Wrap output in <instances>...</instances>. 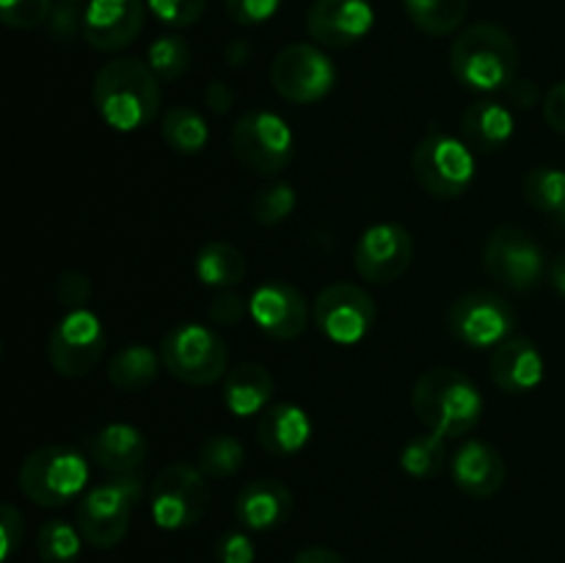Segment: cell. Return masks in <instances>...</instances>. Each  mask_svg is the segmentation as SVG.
<instances>
[{
	"label": "cell",
	"instance_id": "cell-39",
	"mask_svg": "<svg viewBox=\"0 0 565 563\" xmlns=\"http://www.w3.org/2000/svg\"><path fill=\"white\" fill-rule=\"evenodd\" d=\"M281 3L285 0H224L226 14L237 25H263L281 9Z\"/></svg>",
	"mask_w": 565,
	"mask_h": 563
},
{
	"label": "cell",
	"instance_id": "cell-22",
	"mask_svg": "<svg viewBox=\"0 0 565 563\" xmlns=\"http://www.w3.org/2000/svg\"><path fill=\"white\" fill-rule=\"evenodd\" d=\"M491 379L502 392L524 395L544 381V357L539 346L527 337H508L494 348L491 357Z\"/></svg>",
	"mask_w": 565,
	"mask_h": 563
},
{
	"label": "cell",
	"instance_id": "cell-36",
	"mask_svg": "<svg viewBox=\"0 0 565 563\" xmlns=\"http://www.w3.org/2000/svg\"><path fill=\"white\" fill-rule=\"evenodd\" d=\"M53 6V0H0V20L17 31H31L50 20Z\"/></svg>",
	"mask_w": 565,
	"mask_h": 563
},
{
	"label": "cell",
	"instance_id": "cell-2",
	"mask_svg": "<svg viewBox=\"0 0 565 563\" xmlns=\"http://www.w3.org/2000/svg\"><path fill=\"white\" fill-rule=\"evenodd\" d=\"M412 406L425 428L450 439L478 428L486 401L469 375L452 368H434L414 384Z\"/></svg>",
	"mask_w": 565,
	"mask_h": 563
},
{
	"label": "cell",
	"instance_id": "cell-33",
	"mask_svg": "<svg viewBox=\"0 0 565 563\" xmlns=\"http://www.w3.org/2000/svg\"><path fill=\"white\" fill-rule=\"evenodd\" d=\"M447 464V447H445V436L428 434L414 436L401 453V467L406 469L412 478H436V475L445 469Z\"/></svg>",
	"mask_w": 565,
	"mask_h": 563
},
{
	"label": "cell",
	"instance_id": "cell-13",
	"mask_svg": "<svg viewBox=\"0 0 565 563\" xmlns=\"http://www.w3.org/2000/svg\"><path fill=\"white\" fill-rule=\"evenodd\" d=\"M447 326L452 337L463 346L483 351V348H497L511 337L516 326L511 304L491 290L463 293L452 301L447 312Z\"/></svg>",
	"mask_w": 565,
	"mask_h": 563
},
{
	"label": "cell",
	"instance_id": "cell-26",
	"mask_svg": "<svg viewBox=\"0 0 565 563\" xmlns=\"http://www.w3.org/2000/svg\"><path fill=\"white\" fill-rule=\"evenodd\" d=\"M160 364H163L160 353H154L143 342H136V346L119 348L110 357L108 379L119 392H143L158 381Z\"/></svg>",
	"mask_w": 565,
	"mask_h": 563
},
{
	"label": "cell",
	"instance_id": "cell-38",
	"mask_svg": "<svg viewBox=\"0 0 565 563\" xmlns=\"http://www.w3.org/2000/svg\"><path fill=\"white\" fill-rule=\"evenodd\" d=\"M47 31L55 42H72L81 33L83 36V11L75 0H61L53 6V14L47 20Z\"/></svg>",
	"mask_w": 565,
	"mask_h": 563
},
{
	"label": "cell",
	"instance_id": "cell-6",
	"mask_svg": "<svg viewBox=\"0 0 565 563\" xmlns=\"http://www.w3.org/2000/svg\"><path fill=\"white\" fill-rule=\"evenodd\" d=\"M414 180L436 199H458L475 180L472 147L441 127H430L412 155Z\"/></svg>",
	"mask_w": 565,
	"mask_h": 563
},
{
	"label": "cell",
	"instance_id": "cell-25",
	"mask_svg": "<svg viewBox=\"0 0 565 563\" xmlns=\"http://www.w3.org/2000/svg\"><path fill=\"white\" fill-rule=\"evenodd\" d=\"M463 141L480 152H500L513 138V114L497 99H478L461 116Z\"/></svg>",
	"mask_w": 565,
	"mask_h": 563
},
{
	"label": "cell",
	"instance_id": "cell-14",
	"mask_svg": "<svg viewBox=\"0 0 565 563\" xmlns=\"http://www.w3.org/2000/svg\"><path fill=\"white\" fill-rule=\"evenodd\" d=\"M315 323L337 346L364 340L375 323V304L367 290L351 282H337L315 298Z\"/></svg>",
	"mask_w": 565,
	"mask_h": 563
},
{
	"label": "cell",
	"instance_id": "cell-21",
	"mask_svg": "<svg viewBox=\"0 0 565 563\" xmlns=\"http://www.w3.org/2000/svg\"><path fill=\"white\" fill-rule=\"evenodd\" d=\"M292 513V491L276 478H259L243 486L235 500L237 522L254 533L276 530Z\"/></svg>",
	"mask_w": 565,
	"mask_h": 563
},
{
	"label": "cell",
	"instance_id": "cell-48",
	"mask_svg": "<svg viewBox=\"0 0 565 563\" xmlns=\"http://www.w3.org/2000/svg\"><path fill=\"white\" fill-rule=\"evenodd\" d=\"M552 285H555V290L565 298V254L552 263Z\"/></svg>",
	"mask_w": 565,
	"mask_h": 563
},
{
	"label": "cell",
	"instance_id": "cell-34",
	"mask_svg": "<svg viewBox=\"0 0 565 563\" xmlns=\"http://www.w3.org/2000/svg\"><path fill=\"white\" fill-rule=\"evenodd\" d=\"M147 64L160 83H174L191 66V47L177 33H166L147 47Z\"/></svg>",
	"mask_w": 565,
	"mask_h": 563
},
{
	"label": "cell",
	"instance_id": "cell-11",
	"mask_svg": "<svg viewBox=\"0 0 565 563\" xmlns=\"http://www.w3.org/2000/svg\"><path fill=\"white\" fill-rule=\"evenodd\" d=\"M270 83L287 103L309 105L334 88L337 70L329 55L307 42L287 44L270 64Z\"/></svg>",
	"mask_w": 565,
	"mask_h": 563
},
{
	"label": "cell",
	"instance_id": "cell-1",
	"mask_svg": "<svg viewBox=\"0 0 565 563\" xmlns=\"http://www.w3.org/2000/svg\"><path fill=\"white\" fill-rule=\"evenodd\" d=\"M147 61H108L94 77V105L108 127L136 132L152 125L160 110V86Z\"/></svg>",
	"mask_w": 565,
	"mask_h": 563
},
{
	"label": "cell",
	"instance_id": "cell-5",
	"mask_svg": "<svg viewBox=\"0 0 565 563\" xmlns=\"http://www.w3.org/2000/svg\"><path fill=\"white\" fill-rule=\"evenodd\" d=\"M88 461L66 445H44L33 450L20 467V489L31 502L61 508L86 495Z\"/></svg>",
	"mask_w": 565,
	"mask_h": 563
},
{
	"label": "cell",
	"instance_id": "cell-3",
	"mask_svg": "<svg viewBox=\"0 0 565 563\" xmlns=\"http://www.w3.org/2000/svg\"><path fill=\"white\" fill-rule=\"evenodd\" d=\"M450 70L456 81L472 92H508L519 72L516 42L500 25L480 22L452 42Z\"/></svg>",
	"mask_w": 565,
	"mask_h": 563
},
{
	"label": "cell",
	"instance_id": "cell-10",
	"mask_svg": "<svg viewBox=\"0 0 565 563\" xmlns=\"http://www.w3.org/2000/svg\"><path fill=\"white\" fill-rule=\"evenodd\" d=\"M108 334L92 309H70L50 331L47 359L53 370L66 379H83L92 373L103 359Z\"/></svg>",
	"mask_w": 565,
	"mask_h": 563
},
{
	"label": "cell",
	"instance_id": "cell-49",
	"mask_svg": "<svg viewBox=\"0 0 565 563\" xmlns=\"http://www.w3.org/2000/svg\"><path fill=\"white\" fill-rule=\"evenodd\" d=\"M75 3H81V0H75Z\"/></svg>",
	"mask_w": 565,
	"mask_h": 563
},
{
	"label": "cell",
	"instance_id": "cell-47",
	"mask_svg": "<svg viewBox=\"0 0 565 563\" xmlns=\"http://www.w3.org/2000/svg\"><path fill=\"white\" fill-rule=\"evenodd\" d=\"M292 563H345V561H342L340 552L329 550V546H307V550L298 552Z\"/></svg>",
	"mask_w": 565,
	"mask_h": 563
},
{
	"label": "cell",
	"instance_id": "cell-27",
	"mask_svg": "<svg viewBox=\"0 0 565 563\" xmlns=\"http://www.w3.org/2000/svg\"><path fill=\"white\" fill-rule=\"evenodd\" d=\"M193 270H196L202 285L230 290V287L241 285V282L246 279V257H243L241 248L232 246V243L210 241L196 252Z\"/></svg>",
	"mask_w": 565,
	"mask_h": 563
},
{
	"label": "cell",
	"instance_id": "cell-15",
	"mask_svg": "<svg viewBox=\"0 0 565 563\" xmlns=\"http://www.w3.org/2000/svg\"><path fill=\"white\" fill-rule=\"evenodd\" d=\"M414 257L412 232L395 221H381L367 226L353 248V268L364 282L390 285L401 279Z\"/></svg>",
	"mask_w": 565,
	"mask_h": 563
},
{
	"label": "cell",
	"instance_id": "cell-12",
	"mask_svg": "<svg viewBox=\"0 0 565 563\" xmlns=\"http://www.w3.org/2000/svg\"><path fill=\"white\" fill-rule=\"evenodd\" d=\"M483 265L500 285L511 290H533L541 285L546 270V259L535 237L522 226H497L483 248Z\"/></svg>",
	"mask_w": 565,
	"mask_h": 563
},
{
	"label": "cell",
	"instance_id": "cell-17",
	"mask_svg": "<svg viewBox=\"0 0 565 563\" xmlns=\"http://www.w3.org/2000/svg\"><path fill=\"white\" fill-rule=\"evenodd\" d=\"M375 11L367 0H315L307 14V31L318 44L345 50L373 31Z\"/></svg>",
	"mask_w": 565,
	"mask_h": 563
},
{
	"label": "cell",
	"instance_id": "cell-20",
	"mask_svg": "<svg viewBox=\"0 0 565 563\" xmlns=\"http://www.w3.org/2000/svg\"><path fill=\"white\" fill-rule=\"evenodd\" d=\"M505 458L483 439H467L452 456V480L469 497H491L505 484Z\"/></svg>",
	"mask_w": 565,
	"mask_h": 563
},
{
	"label": "cell",
	"instance_id": "cell-24",
	"mask_svg": "<svg viewBox=\"0 0 565 563\" xmlns=\"http://www.w3.org/2000/svg\"><path fill=\"white\" fill-rule=\"evenodd\" d=\"M274 395V379H270L268 368L257 362H243L235 370L224 375V386H221V397L224 406L230 408L235 417H252V414H263L265 403Z\"/></svg>",
	"mask_w": 565,
	"mask_h": 563
},
{
	"label": "cell",
	"instance_id": "cell-45",
	"mask_svg": "<svg viewBox=\"0 0 565 563\" xmlns=\"http://www.w3.org/2000/svg\"><path fill=\"white\" fill-rule=\"evenodd\" d=\"M204 103H207V108L213 110V114L221 116L232 108V103H235V94H232V88L226 86V83L213 81L207 86V92H204Z\"/></svg>",
	"mask_w": 565,
	"mask_h": 563
},
{
	"label": "cell",
	"instance_id": "cell-18",
	"mask_svg": "<svg viewBox=\"0 0 565 563\" xmlns=\"http://www.w3.org/2000/svg\"><path fill=\"white\" fill-rule=\"evenodd\" d=\"M248 315L274 340H296L309 320L307 298L287 282H268L248 298Z\"/></svg>",
	"mask_w": 565,
	"mask_h": 563
},
{
	"label": "cell",
	"instance_id": "cell-42",
	"mask_svg": "<svg viewBox=\"0 0 565 563\" xmlns=\"http://www.w3.org/2000/svg\"><path fill=\"white\" fill-rule=\"evenodd\" d=\"M246 309L248 301H243L237 293L221 290L218 296L213 298V304H210V318L218 326H237L243 320V315H246Z\"/></svg>",
	"mask_w": 565,
	"mask_h": 563
},
{
	"label": "cell",
	"instance_id": "cell-16",
	"mask_svg": "<svg viewBox=\"0 0 565 563\" xmlns=\"http://www.w3.org/2000/svg\"><path fill=\"white\" fill-rule=\"evenodd\" d=\"M143 22V0H88L83 9V39L99 53H116L136 42Z\"/></svg>",
	"mask_w": 565,
	"mask_h": 563
},
{
	"label": "cell",
	"instance_id": "cell-30",
	"mask_svg": "<svg viewBox=\"0 0 565 563\" xmlns=\"http://www.w3.org/2000/svg\"><path fill=\"white\" fill-rule=\"evenodd\" d=\"M246 464V447L237 436L232 434H213L199 445L196 467L202 469L207 478L221 480L237 475Z\"/></svg>",
	"mask_w": 565,
	"mask_h": 563
},
{
	"label": "cell",
	"instance_id": "cell-31",
	"mask_svg": "<svg viewBox=\"0 0 565 563\" xmlns=\"http://www.w3.org/2000/svg\"><path fill=\"white\" fill-rule=\"evenodd\" d=\"M524 196L541 213L552 215L557 224L565 226V171L552 166H539L530 171L522 182Z\"/></svg>",
	"mask_w": 565,
	"mask_h": 563
},
{
	"label": "cell",
	"instance_id": "cell-23",
	"mask_svg": "<svg viewBox=\"0 0 565 563\" xmlns=\"http://www.w3.org/2000/svg\"><path fill=\"white\" fill-rule=\"evenodd\" d=\"M257 439L274 456H296L312 439V419L296 403H276L259 414Z\"/></svg>",
	"mask_w": 565,
	"mask_h": 563
},
{
	"label": "cell",
	"instance_id": "cell-32",
	"mask_svg": "<svg viewBox=\"0 0 565 563\" xmlns=\"http://www.w3.org/2000/svg\"><path fill=\"white\" fill-rule=\"evenodd\" d=\"M81 530L64 519H50L36 533V552L42 563H77L83 550Z\"/></svg>",
	"mask_w": 565,
	"mask_h": 563
},
{
	"label": "cell",
	"instance_id": "cell-46",
	"mask_svg": "<svg viewBox=\"0 0 565 563\" xmlns=\"http://www.w3.org/2000/svg\"><path fill=\"white\" fill-rule=\"evenodd\" d=\"M508 97L519 105V108H533L535 99H539V88L533 81H513L508 88Z\"/></svg>",
	"mask_w": 565,
	"mask_h": 563
},
{
	"label": "cell",
	"instance_id": "cell-29",
	"mask_svg": "<svg viewBox=\"0 0 565 563\" xmlns=\"http://www.w3.org/2000/svg\"><path fill=\"white\" fill-rule=\"evenodd\" d=\"M406 14L428 36H445L463 22L469 0H403Z\"/></svg>",
	"mask_w": 565,
	"mask_h": 563
},
{
	"label": "cell",
	"instance_id": "cell-4",
	"mask_svg": "<svg viewBox=\"0 0 565 563\" xmlns=\"http://www.w3.org/2000/svg\"><path fill=\"white\" fill-rule=\"evenodd\" d=\"M143 497V478L138 472L114 475L105 484L92 486L77 506V530L97 550H110L130 530L132 511Z\"/></svg>",
	"mask_w": 565,
	"mask_h": 563
},
{
	"label": "cell",
	"instance_id": "cell-35",
	"mask_svg": "<svg viewBox=\"0 0 565 563\" xmlns=\"http://www.w3.org/2000/svg\"><path fill=\"white\" fill-rule=\"evenodd\" d=\"M296 188L290 182H274V185L259 188L252 202L254 221L263 226H276L287 221L296 210Z\"/></svg>",
	"mask_w": 565,
	"mask_h": 563
},
{
	"label": "cell",
	"instance_id": "cell-40",
	"mask_svg": "<svg viewBox=\"0 0 565 563\" xmlns=\"http://www.w3.org/2000/svg\"><path fill=\"white\" fill-rule=\"evenodd\" d=\"M55 298L64 304L66 309H83L92 298V279L81 270H66L55 282Z\"/></svg>",
	"mask_w": 565,
	"mask_h": 563
},
{
	"label": "cell",
	"instance_id": "cell-19",
	"mask_svg": "<svg viewBox=\"0 0 565 563\" xmlns=\"http://www.w3.org/2000/svg\"><path fill=\"white\" fill-rule=\"evenodd\" d=\"M147 436L130 423L103 425L88 436V458L110 475H132L147 461Z\"/></svg>",
	"mask_w": 565,
	"mask_h": 563
},
{
	"label": "cell",
	"instance_id": "cell-37",
	"mask_svg": "<svg viewBox=\"0 0 565 563\" xmlns=\"http://www.w3.org/2000/svg\"><path fill=\"white\" fill-rule=\"evenodd\" d=\"M147 9L169 28H188L202 20L207 0H147Z\"/></svg>",
	"mask_w": 565,
	"mask_h": 563
},
{
	"label": "cell",
	"instance_id": "cell-43",
	"mask_svg": "<svg viewBox=\"0 0 565 563\" xmlns=\"http://www.w3.org/2000/svg\"><path fill=\"white\" fill-rule=\"evenodd\" d=\"M0 533H3V561H9L20 550L22 535H25V519L11 502L0 508Z\"/></svg>",
	"mask_w": 565,
	"mask_h": 563
},
{
	"label": "cell",
	"instance_id": "cell-8",
	"mask_svg": "<svg viewBox=\"0 0 565 563\" xmlns=\"http://www.w3.org/2000/svg\"><path fill=\"white\" fill-rule=\"evenodd\" d=\"M210 508L207 475L193 464H169L160 469L149 491V511L160 530H185L202 522Z\"/></svg>",
	"mask_w": 565,
	"mask_h": 563
},
{
	"label": "cell",
	"instance_id": "cell-9",
	"mask_svg": "<svg viewBox=\"0 0 565 563\" xmlns=\"http://www.w3.org/2000/svg\"><path fill=\"white\" fill-rule=\"evenodd\" d=\"M235 158L254 174H279L296 152L290 125L274 110H248L232 127Z\"/></svg>",
	"mask_w": 565,
	"mask_h": 563
},
{
	"label": "cell",
	"instance_id": "cell-41",
	"mask_svg": "<svg viewBox=\"0 0 565 563\" xmlns=\"http://www.w3.org/2000/svg\"><path fill=\"white\" fill-rule=\"evenodd\" d=\"M215 557H218V563H254L257 550H254V541L248 539V533L230 530L215 544Z\"/></svg>",
	"mask_w": 565,
	"mask_h": 563
},
{
	"label": "cell",
	"instance_id": "cell-28",
	"mask_svg": "<svg viewBox=\"0 0 565 563\" xmlns=\"http://www.w3.org/2000/svg\"><path fill=\"white\" fill-rule=\"evenodd\" d=\"M160 132H163V141L180 155H199L210 144L207 121L199 110L188 108V105L166 110L163 119H160Z\"/></svg>",
	"mask_w": 565,
	"mask_h": 563
},
{
	"label": "cell",
	"instance_id": "cell-44",
	"mask_svg": "<svg viewBox=\"0 0 565 563\" xmlns=\"http://www.w3.org/2000/svg\"><path fill=\"white\" fill-rule=\"evenodd\" d=\"M544 119L552 130L565 132V81L555 83L544 97Z\"/></svg>",
	"mask_w": 565,
	"mask_h": 563
},
{
	"label": "cell",
	"instance_id": "cell-7",
	"mask_svg": "<svg viewBox=\"0 0 565 563\" xmlns=\"http://www.w3.org/2000/svg\"><path fill=\"white\" fill-rule=\"evenodd\" d=\"M163 368L191 386H210L230 373V351L218 331L202 323H180L160 342Z\"/></svg>",
	"mask_w": 565,
	"mask_h": 563
}]
</instances>
